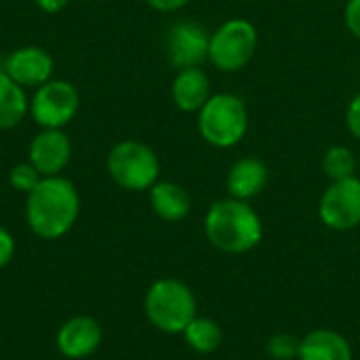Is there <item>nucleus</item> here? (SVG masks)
Returning a JSON list of instances; mask_svg holds the SVG:
<instances>
[{
  "mask_svg": "<svg viewBox=\"0 0 360 360\" xmlns=\"http://www.w3.org/2000/svg\"><path fill=\"white\" fill-rule=\"evenodd\" d=\"M105 169L110 179L129 192H148L160 179L158 154L137 139L114 143L108 152Z\"/></svg>",
  "mask_w": 360,
  "mask_h": 360,
  "instance_id": "obj_5",
  "label": "nucleus"
},
{
  "mask_svg": "<svg viewBox=\"0 0 360 360\" xmlns=\"http://www.w3.org/2000/svg\"><path fill=\"white\" fill-rule=\"evenodd\" d=\"M268 179H270V173H268L266 162L255 156H245V158H238L230 167L228 177H226V188L232 198L249 202L251 198L259 196L266 190Z\"/></svg>",
  "mask_w": 360,
  "mask_h": 360,
  "instance_id": "obj_13",
  "label": "nucleus"
},
{
  "mask_svg": "<svg viewBox=\"0 0 360 360\" xmlns=\"http://www.w3.org/2000/svg\"><path fill=\"white\" fill-rule=\"evenodd\" d=\"M200 137L219 150L238 146L249 131V110L243 97L234 93H215L200 108L198 118Z\"/></svg>",
  "mask_w": 360,
  "mask_h": 360,
  "instance_id": "obj_4",
  "label": "nucleus"
},
{
  "mask_svg": "<svg viewBox=\"0 0 360 360\" xmlns=\"http://www.w3.org/2000/svg\"><path fill=\"white\" fill-rule=\"evenodd\" d=\"M30 114L27 91L0 68V131H11Z\"/></svg>",
  "mask_w": 360,
  "mask_h": 360,
  "instance_id": "obj_17",
  "label": "nucleus"
},
{
  "mask_svg": "<svg viewBox=\"0 0 360 360\" xmlns=\"http://www.w3.org/2000/svg\"><path fill=\"white\" fill-rule=\"evenodd\" d=\"M17 84L27 89H38L40 84L49 82L55 74V59L53 55L36 44H25L11 51L2 65H0Z\"/></svg>",
  "mask_w": 360,
  "mask_h": 360,
  "instance_id": "obj_10",
  "label": "nucleus"
},
{
  "mask_svg": "<svg viewBox=\"0 0 360 360\" xmlns=\"http://www.w3.org/2000/svg\"><path fill=\"white\" fill-rule=\"evenodd\" d=\"M15 251H17L15 236H13L4 226H0V270L6 268V266L13 262Z\"/></svg>",
  "mask_w": 360,
  "mask_h": 360,
  "instance_id": "obj_22",
  "label": "nucleus"
},
{
  "mask_svg": "<svg viewBox=\"0 0 360 360\" xmlns=\"http://www.w3.org/2000/svg\"><path fill=\"white\" fill-rule=\"evenodd\" d=\"M266 352L272 360H295L300 356V338L291 333H274L266 344Z\"/></svg>",
  "mask_w": 360,
  "mask_h": 360,
  "instance_id": "obj_21",
  "label": "nucleus"
},
{
  "mask_svg": "<svg viewBox=\"0 0 360 360\" xmlns=\"http://www.w3.org/2000/svg\"><path fill=\"white\" fill-rule=\"evenodd\" d=\"M211 95V80L202 68L177 70L171 84V97L177 110L186 114H198Z\"/></svg>",
  "mask_w": 360,
  "mask_h": 360,
  "instance_id": "obj_14",
  "label": "nucleus"
},
{
  "mask_svg": "<svg viewBox=\"0 0 360 360\" xmlns=\"http://www.w3.org/2000/svg\"><path fill=\"white\" fill-rule=\"evenodd\" d=\"M70 0H34V4L42 11V13H49V15H55L59 11H63L68 6Z\"/></svg>",
  "mask_w": 360,
  "mask_h": 360,
  "instance_id": "obj_26",
  "label": "nucleus"
},
{
  "mask_svg": "<svg viewBox=\"0 0 360 360\" xmlns=\"http://www.w3.org/2000/svg\"><path fill=\"white\" fill-rule=\"evenodd\" d=\"M344 21L348 32L360 40V0H348L344 8Z\"/></svg>",
  "mask_w": 360,
  "mask_h": 360,
  "instance_id": "obj_23",
  "label": "nucleus"
},
{
  "mask_svg": "<svg viewBox=\"0 0 360 360\" xmlns=\"http://www.w3.org/2000/svg\"><path fill=\"white\" fill-rule=\"evenodd\" d=\"M181 335L186 344L198 354H213L224 344V329L217 321L207 316H196Z\"/></svg>",
  "mask_w": 360,
  "mask_h": 360,
  "instance_id": "obj_18",
  "label": "nucleus"
},
{
  "mask_svg": "<svg viewBox=\"0 0 360 360\" xmlns=\"http://www.w3.org/2000/svg\"><path fill=\"white\" fill-rule=\"evenodd\" d=\"M209 42L211 34L198 21H175L167 32V59L175 70L200 68L209 61Z\"/></svg>",
  "mask_w": 360,
  "mask_h": 360,
  "instance_id": "obj_9",
  "label": "nucleus"
},
{
  "mask_svg": "<svg viewBox=\"0 0 360 360\" xmlns=\"http://www.w3.org/2000/svg\"><path fill=\"white\" fill-rule=\"evenodd\" d=\"M42 181V175L38 173V169L25 160V162H17L11 171H8V186L21 194H30L38 184Z\"/></svg>",
  "mask_w": 360,
  "mask_h": 360,
  "instance_id": "obj_20",
  "label": "nucleus"
},
{
  "mask_svg": "<svg viewBox=\"0 0 360 360\" xmlns=\"http://www.w3.org/2000/svg\"><path fill=\"white\" fill-rule=\"evenodd\" d=\"M103 342V329L93 316H72L68 319L57 335L55 346L63 359L82 360L99 350Z\"/></svg>",
  "mask_w": 360,
  "mask_h": 360,
  "instance_id": "obj_12",
  "label": "nucleus"
},
{
  "mask_svg": "<svg viewBox=\"0 0 360 360\" xmlns=\"http://www.w3.org/2000/svg\"><path fill=\"white\" fill-rule=\"evenodd\" d=\"M205 236L221 253L243 255L253 251L264 238V224L257 211L238 198L215 200L205 215Z\"/></svg>",
  "mask_w": 360,
  "mask_h": 360,
  "instance_id": "obj_2",
  "label": "nucleus"
},
{
  "mask_svg": "<svg viewBox=\"0 0 360 360\" xmlns=\"http://www.w3.org/2000/svg\"><path fill=\"white\" fill-rule=\"evenodd\" d=\"M150 8L158 11V13H175L179 8H184L190 0H146Z\"/></svg>",
  "mask_w": 360,
  "mask_h": 360,
  "instance_id": "obj_25",
  "label": "nucleus"
},
{
  "mask_svg": "<svg viewBox=\"0 0 360 360\" xmlns=\"http://www.w3.org/2000/svg\"><path fill=\"white\" fill-rule=\"evenodd\" d=\"M259 44V34L249 19L234 17L224 21L215 32H211L209 61L213 68L226 74L240 72L255 57Z\"/></svg>",
  "mask_w": 360,
  "mask_h": 360,
  "instance_id": "obj_6",
  "label": "nucleus"
},
{
  "mask_svg": "<svg viewBox=\"0 0 360 360\" xmlns=\"http://www.w3.org/2000/svg\"><path fill=\"white\" fill-rule=\"evenodd\" d=\"M297 360H354V352L340 331L314 329L300 340Z\"/></svg>",
  "mask_w": 360,
  "mask_h": 360,
  "instance_id": "obj_16",
  "label": "nucleus"
},
{
  "mask_svg": "<svg viewBox=\"0 0 360 360\" xmlns=\"http://www.w3.org/2000/svg\"><path fill=\"white\" fill-rule=\"evenodd\" d=\"M356 156L348 146H331L323 154V173L329 181H340L356 175Z\"/></svg>",
  "mask_w": 360,
  "mask_h": 360,
  "instance_id": "obj_19",
  "label": "nucleus"
},
{
  "mask_svg": "<svg viewBox=\"0 0 360 360\" xmlns=\"http://www.w3.org/2000/svg\"><path fill=\"white\" fill-rule=\"evenodd\" d=\"M72 141L63 129H40L27 148V160L42 177H55L65 171L72 160Z\"/></svg>",
  "mask_w": 360,
  "mask_h": 360,
  "instance_id": "obj_11",
  "label": "nucleus"
},
{
  "mask_svg": "<svg viewBox=\"0 0 360 360\" xmlns=\"http://www.w3.org/2000/svg\"><path fill=\"white\" fill-rule=\"evenodd\" d=\"M150 207L156 217L169 224L184 221L192 211V196L188 190L175 181L158 179L150 190Z\"/></svg>",
  "mask_w": 360,
  "mask_h": 360,
  "instance_id": "obj_15",
  "label": "nucleus"
},
{
  "mask_svg": "<svg viewBox=\"0 0 360 360\" xmlns=\"http://www.w3.org/2000/svg\"><path fill=\"white\" fill-rule=\"evenodd\" d=\"M78 112L80 93L70 80L51 78L30 97V116L40 129H65Z\"/></svg>",
  "mask_w": 360,
  "mask_h": 360,
  "instance_id": "obj_7",
  "label": "nucleus"
},
{
  "mask_svg": "<svg viewBox=\"0 0 360 360\" xmlns=\"http://www.w3.org/2000/svg\"><path fill=\"white\" fill-rule=\"evenodd\" d=\"M346 127L350 131V135L360 141V93L352 97V101L348 103L346 110Z\"/></svg>",
  "mask_w": 360,
  "mask_h": 360,
  "instance_id": "obj_24",
  "label": "nucleus"
},
{
  "mask_svg": "<svg viewBox=\"0 0 360 360\" xmlns=\"http://www.w3.org/2000/svg\"><path fill=\"white\" fill-rule=\"evenodd\" d=\"M321 221L335 232H348L360 226V179L348 177L331 181L319 200Z\"/></svg>",
  "mask_w": 360,
  "mask_h": 360,
  "instance_id": "obj_8",
  "label": "nucleus"
},
{
  "mask_svg": "<svg viewBox=\"0 0 360 360\" xmlns=\"http://www.w3.org/2000/svg\"><path fill=\"white\" fill-rule=\"evenodd\" d=\"M80 217V194L63 175L42 177L25 196V224L42 240L63 238Z\"/></svg>",
  "mask_w": 360,
  "mask_h": 360,
  "instance_id": "obj_1",
  "label": "nucleus"
},
{
  "mask_svg": "<svg viewBox=\"0 0 360 360\" xmlns=\"http://www.w3.org/2000/svg\"><path fill=\"white\" fill-rule=\"evenodd\" d=\"M194 291L179 278H158L143 297V312L154 329L167 335H181L198 316Z\"/></svg>",
  "mask_w": 360,
  "mask_h": 360,
  "instance_id": "obj_3",
  "label": "nucleus"
}]
</instances>
